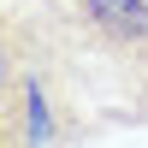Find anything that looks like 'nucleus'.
I'll return each instance as SVG.
<instances>
[{"label": "nucleus", "mask_w": 148, "mask_h": 148, "mask_svg": "<svg viewBox=\"0 0 148 148\" xmlns=\"http://www.w3.org/2000/svg\"><path fill=\"white\" fill-rule=\"evenodd\" d=\"M42 24L77 101L83 89H107L113 107L148 113V0H65Z\"/></svg>", "instance_id": "f257e3e1"}, {"label": "nucleus", "mask_w": 148, "mask_h": 148, "mask_svg": "<svg viewBox=\"0 0 148 148\" xmlns=\"http://www.w3.org/2000/svg\"><path fill=\"white\" fill-rule=\"evenodd\" d=\"M42 42H47L42 18H18V12L0 6V119H6L12 95H18V83H24V71L42 59Z\"/></svg>", "instance_id": "f03ea898"}]
</instances>
